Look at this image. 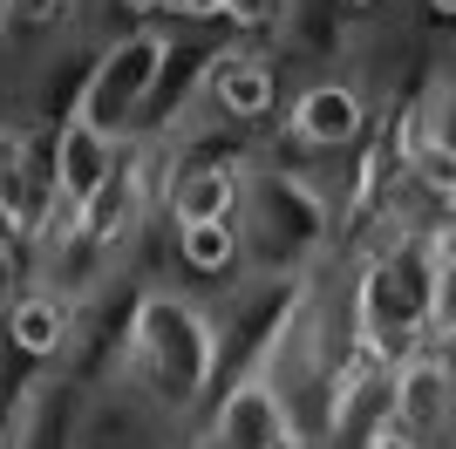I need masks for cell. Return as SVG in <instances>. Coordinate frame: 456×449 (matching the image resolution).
<instances>
[{
  "mask_svg": "<svg viewBox=\"0 0 456 449\" xmlns=\"http://www.w3.org/2000/svg\"><path fill=\"white\" fill-rule=\"evenodd\" d=\"M198 95H205L218 123L246 130V123H266L280 110V69L259 41H232L218 55H205V75H198Z\"/></svg>",
  "mask_w": 456,
  "mask_h": 449,
  "instance_id": "obj_7",
  "label": "cell"
},
{
  "mask_svg": "<svg viewBox=\"0 0 456 449\" xmlns=\"http://www.w3.org/2000/svg\"><path fill=\"white\" fill-rule=\"evenodd\" d=\"M76 20H82V0H0V41L69 35Z\"/></svg>",
  "mask_w": 456,
  "mask_h": 449,
  "instance_id": "obj_13",
  "label": "cell"
},
{
  "mask_svg": "<svg viewBox=\"0 0 456 449\" xmlns=\"http://www.w3.org/2000/svg\"><path fill=\"white\" fill-rule=\"evenodd\" d=\"M300 14V0H225L218 20H225L239 41H266V35H286V20Z\"/></svg>",
  "mask_w": 456,
  "mask_h": 449,
  "instance_id": "obj_14",
  "label": "cell"
},
{
  "mask_svg": "<svg viewBox=\"0 0 456 449\" xmlns=\"http://www.w3.org/2000/svg\"><path fill=\"white\" fill-rule=\"evenodd\" d=\"M69 449H76V443H69ZM82 449H110V443H82Z\"/></svg>",
  "mask_w": 456,
  "mask_h": 449,
  "instance_id": "obj_19",
  "label": "cell"
},
{
  "mask_svg": "<svg viewBox=\"0 0 456 449\" xmlns=\"http://www.w3.org/2000/svg\"><path fill=\"white\" fill-rule=\"evenodd\" d=\"M164 61H171V35L164 28H123V35L102 41V55L89 61V75L76 82V102L61 116H76L89 130H102L110 143H130L143 130V116L157 102V82H164Z\"/></svg>",
  "mask_w": 456,
  "mask_h": 449,
  "instance_id": "obj_4",
  "label": "cell"
},
{
  "mask_svg": "<svg viewBox=\"0 0 456 449\" xmlns=\"http://www.w3.org/2000/svg\"><path fill=\"white\" fill-rule=\"evenodd\" d=\"M225 374V334L218 320L177 286H136L123 299V347H116V381L136 388L157 415L191 422L218 395Z\"/></svg>",
  "mask_w": 456,
  "mask_h": 449,
  "instance_id": "obj_2",
  "label": "cell"
},
{
  "mask_svg": "<svg viewBox=\"0 0 456 449\" xmlns=\"http://www.w3.org/2000/svg\"><path fill=\"white\" fill-rule=\"evenodd\" d=\"M171 239H177V259H184L198 280H225L232 265H239V232H232V218L225 224H177Z\"/></svg>",
  "mask_w": 456,
  "mask_h": 449,
  "instance_id": "obj_12",
  "label": "cell"
},
{
  "mask_svg": "<svg viewBox=\"0 0 456 449\" xmlns=\"http://www.w3.org/2000/svg\"><path fill=\"white\" fill-rule=\"evenodd\" d=\"M116 150H123V143H110L102 130L76 123V116H61V123H55V191H61V205H82V198L110 177Z\"/></svg>",
  "mask_w": 456,
  "mask_h": 449,
  "instance_id": "obj_11",
  "label": "cell"
},
{
  "mask_svg": "<svg viewBox=\"0 0 456 449\" xmlns=\"http://www.w3.org/2000/svg\"><path fill=\"white\" fill-rule=\"evenodd\" d=\"M456 334V239L450 218L402 224L375 239L347 280V340L354 355L395 368L416 347H450Z\"/></svg>",
  "mask_w": 456,
  "mask_h": 449,
  "instance_id": "obj_1",
  "label": "cell"
},
{
  "mask_svg": "<svg viewBox=\"0 0 456 449\" xmlns=\"http://www.w3.org/2000/svg\"><path fill=\"white\" fill-rule=\"evenodd\" d=\"M232 232H239V259H252L266 280H300L321 265V252H334V198L300 170L246 164Z\"/></svg>",
  "mask_w": 456,
  "mask_h": 449,
  "instance_id": "obj_3",
  "label": "cell"
},
{
  "mask_svg": "<svg viewBox=\"0 0 456 449\" xmlns=\"http://www.w3.org/2000/svg\"><path fill=\"white\" fill-rule=\"evenodd\" d=\"M273 449H306V443H273Z\"/></svg>",
  "mask_w": 456,
  "mask_h": 449,
  "instance_id": "obj_20",
  "label": "cell"
},
{
  "mask_svg": "<svg viewBox=\"0 0 456 449\" xmlns=\"http://www.w3.org/2000/svg\"><path fill=\"white\" fill-rule=\"evenodd\" d=\"M20 280H28V273H20V245L0 239V314H7V299L20 293Z\"/></svg>",
  "mask_w": 456,
  "mask_h": 449,
  "instance_id": "obj_15",
  "label": "cell"
},
{
  "mask_svg": "<svg viewBox=\"0 0 456 449\" xmlns=\"http://www.w3.org/2000/svg\"><path fill=\"white\" fill-rule=\"evenodd\" d=\"M375 7H381V0H334V14H347V20H354V14H375Z\"/></svg>",
  "mask_w": 456,
  "mask_h": 449,
  "instance_id": "obj_16",
  "label": "cell"
},
{
  "mask_svg": "<svg viewBox=\"0 0 456 449\" xmlns=\"http://www.w3.org/2000/svg\"><path fill=\"white\" fill-rule=\"evenodd\" d=\"M429 14H436V20H450V14H456V0H429Z\"/></svg>",
  "mask_w": 456,
  "mask_h": 449,
  "instance_id": "obj_18",
  "label": "cell"
},
{
  "mask_svg": "<svg viewBox=\"0 0 456 449\" xmlns=\"http://www.w3.org/2000/svg\"><path fill=\"white\" fill-rule=\"evenodd\" d=\"M55 205V123H0V239L35 252Z\"/></svg>",
  "mask_w": 456,
  "mask_h": 449,
  "instance_id": "obj_5",
  "label": "cell"
},
{
  "mask_svg": "<svg viewBox=\"0 0 456 449\" xmlns=\"http://www.w3.org/2000/svg\"><path fill=\"white\" fill-rule=\"evenodd\" d=\"M456 415V388H450V361L443 347H416L388 368V429L416 449H443Z\"/></svg>",
  "mask_w": 456,
  "mask_h": 449,
  "instance_id": "obj_6",
  "label": "cell"
},
{
  "mask_svg": "<svg viewBox=\"0 0 456 449\" xmlns=\"http://www.w3.org/2000/svg\"><path fill=\"white\" fill-rule=\"evenodd\" d=\"M205 443L211 449H273V443H300V436H293V422H286L273 381L259 368H246V374H232L225 388L211 395Z\"/></svg>",
  "mask_w": 456,
  "mask_h": 449,
  "instance_id": "obj_8",
  "label": "cell"
},
{
  "mask_svg": "<svg viewBox=\"0 0 456 449\" xmlns=\"http://www.w3.org/2000/svg\"><path fill=\"white\" fill-rule=\"evenodd\" d=\"M76 320L82 306L76 299H61L55 286H20L7 299V314H0V347L28 368H55L69 355V340H76Z\"/></svg>",
  "mask_w": 456,
  "mask_h": 449,
  "instance_id": "obj_9",
  "label": "cell"
},
{
  "mask_svg": "<svg viewBox=\"0 0 456 449\" xmlns=\"http://www.w3.org/2000/svg\"><path fill=\"white\" fill-rule=\"evenodd\" d=\"M368 95L341 75H321V82H306L293 95V110H286V136L300 150H354L368 136Z\"/></svg>",
  "mask_w": 456,
  "mask_h": 449,
  "instance_id": "obj_10",
  "label": "cell"
},
{
  "mask_svg": "<svg viewBox=\"0 0 456 449\" xmlns=\"http://www.w3.org/2000/svg\"><path fill=\"white\" fill-rule=\"evenodd\" d=\"M368 449H416V443H402L395 429H381V436H375V443H368Z\"/></svg>",
  "mask_w": 456,
  "mask_h": 449,
  "instance_id": "obj_17",
  "label": "cell"
}]
</instances>
